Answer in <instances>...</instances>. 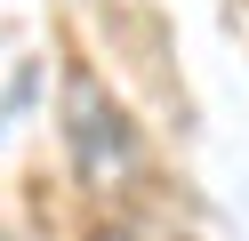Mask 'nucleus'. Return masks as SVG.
I'll list each match as a JSON object with an SVG mask.
<instances>
[{
	"label": "nucleus",
	"mask_w": 249,
	"mask_h": 241,
	"mask_svg": "<svg viewBox=\"0 0 249 241\" xmlns=\"http://www.w3.org/2000/svg\"><path fill=\"white\" fill-rule=\"evenodd\" d=\"M65 145H72V169H81L89 193H129L137 169H145L137 121L113 105V89L89 64H65Z\"/></svg>",
	"instance_id": "nucleus-1"
},
{
	"label": "nucleus",
	"mask_w": 249,
	"mask_h": 241,
	"mask_svg": "<svg viewBox=\"0 0 249 241\" xmlns=\"http://www.w3.org/2000/svg\"><path fill=\"white\" fill-rule=\"evenodd\" d=\"M89 241H129V233H113V225H105V233H89Z\"/></svg>",
	"instance_id": "nucleus-2"
}]
</instances>
